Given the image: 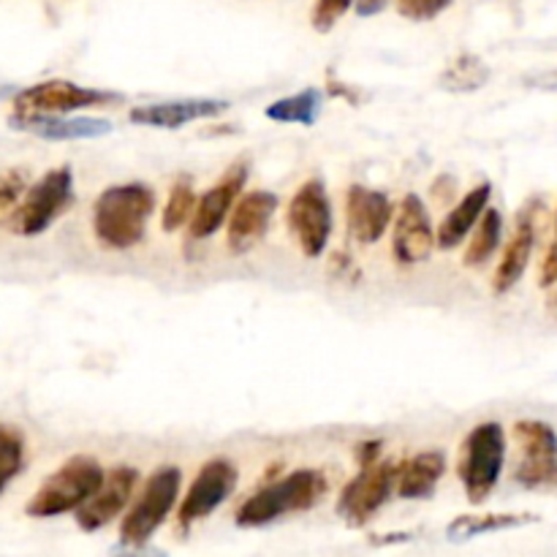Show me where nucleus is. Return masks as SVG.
Wrapping results in <instances>:
<instances>
[{"mask_svg": "<svg viewBox=\"0 0 557 557\" xmlns=\"http://www.w3.org/2000/svg\"><path fill=\"white\" fill-rule=\"evenodd\" d=\"M156 210V190L145 183L112 185L92 205V232L109 250H128L147 234V221Z\"/></svg>", "mask_w": 557, "mask_h": 557, "instance_id": "1", "label": "nucleus"}, {"mask_svg": "<svg viewBox=\"0 0 557 557\" xmlns=\"http://www.w3.org/2000/svg\"><path fill=\"white\" fill-rule=\"evenodd\" d=\"M330 490V482L315 468H302V471H292L288 476L277 479V482L267 484L256 495H250L237 511L239 528H261L270 522L281 520L286 515H297V511H308L319 504Z\"/></svg>", "mask_w": 557, "mask_h": 557, "instance_id": "2", "label": "nucleus"}, {"mask_svg": "<svg viewBox=\"0 0 557 557\" xmlns=\"http://www.w3.org/2000/svg\"><path fill=\"white\" fill-rule=\"evenodd\" d=\"M103 479H107V473L98 466V460H92L87 455L71 457L27 500V517L47 520V517H60L82 509L98 493Z\"/></svg>", "mask_w": 557, "mask_h": 557, "instance_id": "3", "label": "nucleus"}, {"mask_svg": "<svg viewBox=\"0 0 557 557\" xmlns=\"http://www.w3.org/2000/svg\"><path fill=\"white\" fill-rule=\"evenodd\" d=\"M506 462V435L498 422H484L468 433L462 441L460 460H457V476L466 487L468 500L473 506L484 504L498 487Z\"/></svg>", "mask_w": 557, "mask_h": 557, "instance_id": "4", "label": "nucleus"}, {"mask_svg": "<svg viewBox=\"0 0 557 557\" xmlns=\"http://www.w3.org/2000/svg\"><path fill=\"white\" fill-rule=\"evenodd\" d=\"M180 484H183V473L177 466L158 468L145 484L136 504L131 506L128 515L123 517L120 525V542L123 544H147L156 536L158 528L166 522L172 515L174 504H177Z\"/></svg>", "mask_w": 557, "mask_h": 557, "instance_id": "5", "label": "nucleus"}, {"mask_svg": "<svg viewBox=\"0 0 557 557\" xmlns=\"http://www.w3.org/2000/svg\"><path fill=\"white\" fill-rule=\"evenodd\" d=\"M288 232L308 259H319L330 245L332 205L324 180L310 177L288 201Z\"/></svg>", "mask_w": 557, "mask_h": 557, "instance_id": "6", "label": "nucleus"}, {"mask_svg": "<svg viewBox=\"0 0 557 557\" xmlns=\"http://www.w3.org/2000/svg\"><path fill=\"white\" fill-rule=\"evenodd\" d=\"M71 205H74V174H71L69 166L52 169L27 188L25 199H22L20 210L14 215V228L22 237H38Z\"/></svg>", "mask_w": 557, "mask_h": 557, "instance_id": "7", "label": "nucleus"}, {"mask_svg": "<svg viewBox=\"0 0 557 557\" xmlns=\"http://www.w3.org/2000/svg\"><path fill=\"white\" fill-rule=\"evenodd\" d=\"M120 101H123L120 92L98 90V87H82L69 79H49L16 92L14 112L16 114H69V112H79V109L109 107V103H120Z\"/></svg>", "mask_w": 557, "mask_h": 557, "instance_id": "8", "label": "nucleus"}, {"mask_svg": "<svg viewBox=\"0 0 557 557\" xmlns=\"http://www.w3.org/2000/svg\"><path fill=\"white\" fill-rule=\"evenodd\" d=\"M397 473L400 466L395 462H375V466L359 468L357 476L343 487L337 500V515L354 528H362L379 515L381 506L389 500L392 490H397Z\"/></svg>", "mask_w": 557, "mask_h": 557, "instance_id": "9", "label": "nucleus"}, {"mask_svg": "<svg viewBox=\"0 0 557 557\" xmlns=\"http://www.w3.org/2000/svg\"><path fill=\"white\" fill-rule=\"evenodd\" d=\"M515 438L522 446V462L517 466V482L522 487L557 484V435L547 422L522 419L515 424Z\"/></svg>", "mask_w": 557, "mask_h": 557, "instance_id": "10", "label": "nucleus"}, {"mask_svg": "<svg viewBox=\"0 0 557 557\" xmlns=\"http://www.w3.org/2000/svg\"><path fill=\"white\" fill-rule=\"evenodd\" d=\"M239 471L223 457H215V460L205 462L199 471V476L194 479V484L188 487V495L183 498L177 511V522L183 531H188L194 522L210 517L228 495L237 487Z\"/></svg>", "mask_w": 557, "mask_h": 557, "instance_id": "11", "label": "nucleus"}, {"mask_svg": "<svg viewBox=\"0 0 557 557\" xmlns=\"http://www.w3.org/2000/svg\"><path fill=\"white\" fill-rule=\"evenodd\" d=\"M435 245H438V234L433 232L424 201L417 194L403 196L395 218V234H392L395 259L400 264H422L433 256Z\"/></svg>", "mask_w": 557, "mask_h": 557, "instance_id": "12", "label": "nucleus"}, {"mask_svg": "<svg viewBox=\"0 0 557 557\" xmlns=\"http://www.w3.org/2000/svg\"><path fill=\"white\" fill-rule=\"evenodd\" d=\"M136 482H139V471L128 466H117L107 473L98 493L87 500L82 509H76V525L85 533H96L107 528L114 517L123 515L128 500L134 498Z\"/></svg>", "mask_w": 557, "mask_h": 557, "instance_id": "13", "label": "nucleus"}, {"mask_svg": "<svg viewBox=\"0 0 557 557\" xmlns=\"http://www.w3.org/2000/svg\"><path fill=\"white\" fill-rule=\"evenodd\" d=\"M277 210V196L272 190H250L234 205L228 215L226 243L232 253H248L264 239L272 215Z\"/></svg>", "mask_w": 557, "mask_h": 557, "instance_id": "14", "label": "nucleus"}, {"mask_svg": "<svg viewBox=\"0 0 557 557\" xmlns=\"http://www.w3.org/2000/svg\"><path fill=\"white\" fill-rule=\"evenodd\" d=\"M245 180H248V163H234V166L223 174L221 183L212 185V188L196 201L194 218H190V234H194V239H210L212 234L226 223L234 205H237V196L239 190H243Z\"/></svg>", "mask_w": 557, "mask_h": 557, "instance_id": "15", "label": "nucleus"}, {"mask_svg": "<svg viewBox=\"0 0 557 557\" xmlns=\"http://www.w3.org/2000/svg\"><path fill=\"white\" fill-rule=\"evenodd\" d=\"M392 218H395V207H392L389 196L384 190H370L364 185H351L346 196V221L348 234L357 239L359 245H373L389 228Z\"/></svg>", "mask_w": 557, "mask_h": 557, "instance_id": "16", "label": "nucleus"}, {"mask_svg": "<svg viewBox=\"0 0 557 557\" xmlns=\"http://www.w3.org/2000/svg\"><path fill=\"white\" fill-rule=\"evenodd\" d=\"M539 212H544V205L531 201L525 210L517 215V232L509 239L504 250V259H500L498 270L493 277V292L506 294L520 283V277L525 275L528 264H531L533 245H536V232H539Z\"/></svg>", "mask_w": 557, "mask_h": 557, "instance_id": "17", "label": "nucleus"}, {"mask_svg": "<svg viewBox=\"0 0 557 557\" xmlns=\"http://www.w3.org/2000/svg\"><path fill=\"white\" fill-rule=\"evenodd\" d=\"M232 103L215 101V98H185V101H163V103H141L128 112V120L134 125H147V128L174 131L183 125L194 123V120L218 117V114L228 112Z\"/></svg>", "mask_w": 557, "mask_h": 557, "instance_id": "18", "label": "nucleus"}, {"mask_svg": "<svg viewBox=\"0 0 557 557\" xmlns=\"http://www.w3.org/2000/svg\"><path fill=\"white\" fill-rule=\"evenodd\" d=\"M16 131H27L41 139L74 141L98 139L112 134V123L101 117H65V114H11L9 120Z\"/></svg>", "mask_w": 557, "mask_h": 557, "instance_id": "19", "label": "nucleus"}, {"mask_svg": "<svg viewBox=\"0 0 557 557\" xmlns=\"http://www.w3.org/2000/svg\"><path fill=\"white\" fill-rule=\"evenodd\" d=\"M446 473V455L441 449L419 451L417 457L400 466L397 473V495L406 500H424L435 493Z\"/></svg>", "mask_w": 557, "mask_h": 557, "instance_id": "20", "label": "nucleus"}, {"mask_svg": "<svg viewBox=\"0 0 557 557\" xmlns=\"http://www.w3.org/2000/svg\"><path fill=\"white\" fill-rule=\"evenodd\" d=\"M490 196H493V185L482 183L476 185L473 190H468L466 196L460 199V205L444 218V223L438 226V248L441 250H451L473 232L479 221H482L484 210L490 205Z\"/></svg>", "mask_w": 557, "mask_h": 557, "instance_id": "21", "label": "nucleus"}, {"mask_svg": "<svg viewBox=\"0 0 557 557\" xmlns=\"http://www.w3.org/2000/svg\"><path fill=\"white\" fill-rule=\"evenodd\" d=\"M321 107H324V92L308 87V90H299L294 96L277 98L267 107V117L272 123H297V125H313L319 120Z\"/></svg>", "mask_w": 557, "mask_h": 557, "instance_id": "22", "label": "nucleus"}, {"mask_svg": "<svg viewBox=\"0 0 557 557\" xmlns=\"http://www.w3.org/2000/svg\"><path fill=\"white\" fill-rule=\"evenodd\" d=\"M536 515H466L457 517L449 525L446 536L451 542H468L473 536H484V533L509 531V528H522L528 522H536Z\"/></svg>", "mask_w": 557, "mask_h": 557, "instance_id": "23", "label": "nucleus"}, {"mask_svg": "<svg viewBox=\"0 0 557 557\" xmlns=\"http://www.w3.org/2000/svg\"><path fill=\"white\" fill-rule=\"evenodd\" d=\"M500 237H504V215H500V210H495V207H487L482 221H479L476 234H473L471 243H468L462 264L471 267V270L473 267L487 264V261L493 259L495 250H498Z\"/></svg>", "mask_w": 557, "mask_h": 557, "instance_id": "24", "label": "nucleus"}, {"mask_svg": "<svg viewBox=\"0 0 557 557\" xmlns=\"http://www.w3.org/2000/svg\"><path fill=\"white\" fill-rule=\"evenodd\" d=\"M490 79V69L473 54H460L441 74V87L455 92H471Z\"/></svg>", "mask_w": 557, "mask_h": 557, "instance_id": "25", "label": "nucleus"}, {"mask_svg": "<svg viewBox=\"0 0 557 557\" xmlns=\"http://www.w3.org/2000/svg\"><path fill=\"white\" fill-rule=\"evenodd\" d=\"M25 466V438L11 424H0V495Z\"/></svg>", "mask_w": 557, "mask_h": 557, "instance_id": "26", "label": "nucleus"}, {"mask_svg": "<svg viewBox=\"0 0 557 557\" xmlns=\"http://www.w3.org/2000/svg\"><path fill=\"white\" fill-rule=\"evenodd\" d=\"M194 210H196L194 183H190L188 177H180L177 183L172 185V194H169L166 207H163V215H161L163 232H177L180 226L190 223Z\"/></svg>", "mask_w": 557, "mask_h": 557, "instance_id": "27", "label": "nucleus"}, {"mask_svg": "<svg viewBox=\"0 0 557 557\" xmlns=\"http://www.w3.org/2000/svg\"><path fill=\"white\" fill-rule=\"evenodd\" d=\"M25 194H27L25 174L14 172V169L0 174V218L16 215V210H20Z\"/></svg>", "mask_w": 557, "mask_h": 557, "instance_id": "28", "label": "nucleus"}, {"mask_svg": "<svg viewBox=\"0 0 557 557\" xmlns=\"http://www.w3.org/2000/svg\"><path fill=\"white\" fill-rule=\"evenodd\" d=\"M351 5H357V0H315L310 22H313V27L319 33H330L332 27H335V22L341 20Z\"/></svg>", "mask_w": 557, "mask_h": 557, "instance_id": "29", "label": "nucleus"}, {"mask_svg": "<svg viewBox=\"0 0 557 557\" xmlns=\"http://www.w3.org/2000/svg\"><path fill=\"white\" fill-rule=\"evenodd\" d=\"M451 5V0H397L400 16L411 22H430L444 14Z\"/></svg>", "mask_w": 557, "mask_h": 557, "instance_id": "30", "label": "nucleus"}, {"mask_svg": "<svg viewBox=\"0 0 557 557\" xmlns=\"http://www.w3.org/2000/svg\"><path fill=\"white\" fill-rule=\"evenodd\" d=\"M381 449H384V444H381V441H364V444H359V446H357L359 468L375 466V462H379Z\"/></svg>", "mask_w": 557, "mask_h": 557, "instance_id": "31", "label": "nucleus"}, {"mask_svg": "<svg viewBox=\"0 0 557 557\" xmlns=\"http://www.w3.org/2000/svg\"><path fill=\"white\" fill-rule=\"evenodd\" d=\"M539 283H542V286H553V283H557V234L553 248L547 250V259H544L542 264V277H539Z\"/></svg>", "mask_w": 557, "mask_h": 557, "instance_id": "32", "label": "nucleus"}, {"mask_svg": "<svg viewBox=\"0 0 557 557\" xmlns=\"http://www.w3.org/2000/svg\"><path fill=\"white\" fill-rule=\"evenodd\" d=\"M114 557H166L158 549H147V544H123L114 549Z\"/></svg>", "mask_w": 557, "mask_h": 557, "instance_id": "33", "label": "nucleus"}, {"mask_svg": "<svg viewBox=\"0 0 557 557\" xmlns=\"http://www.w3.org/2000/svg\"><path fill=\"white\" fill-rule=\"evenodd\" d=\"M386 5H389V0H357V5H354V9H357L359 16H375V14H381Z\"/></svg>", "mask_w": 557, "mask_h": 557, "instance_id": "34", "label": "nucleus"}, {"mask_svg": "<svg viewBox=\"0 0 557 557\" xmlns=\"http://www.w3.org/2000/svg\"><path fill=\"white\" fill-rule=\"evenodd\" d=\"M326 90H330V96H337V98H348L351 103L359 101V92L351 90L348 85H337V79H330L326 82Z\"/></svg>", "mask_w": 557, "mask_h": 557, "instance_id": "35", "label": "nucleus"}, {"mask_svg": "<svg viewBox=\"0 0 557 557\" xmlns=\"http://www.w3.org/2000/svg\"><path fill=\"white\" fill-rule=\"evenodd\" d=\"M555 234H557V212H555Z\"/></svg>", "mask_w": 557, "mask_h": 557, "instance_id": "36", "label": "nucleus"}]
</instances>
